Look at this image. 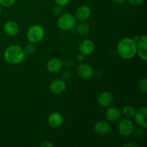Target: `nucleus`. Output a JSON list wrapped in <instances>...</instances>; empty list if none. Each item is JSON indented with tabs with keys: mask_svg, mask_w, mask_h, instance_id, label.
Returning <instances> with one entry per match:
<instances>
[{
	"mask_svg": "<svg viewBox=\"0 0 147 147\" xmlns=\"http://www.w3.org/2000/svg\"><path fill=\"white\" fill-rule=\"evenodd\" d=\"M117 52L119 55L124 60L134 58L137 53L136 42L133 38L124 37L118 43Z\"/></svg>",
	"mask_w": 147,
	"mask_h": 147,
	"instance_id": "obj_1",
	"label": "nucleus"
},
{
	"mask_svg": "<svg viewBox=\"0 0 147 147\" xmlns=\"http://www.w3.org/2000/svg\"><path fill=\"white\" fill-rule=\"evenodd\" d=\"M24 49L17 45H12L6 48L4 52V60L11 65H18L25 59Z\"/></svg>",
	"mask_w": 147,
	"mask_h": 147,
	"instance_id": "obj_2",
	"label": "nucleus"
},
{
	"mask_svg": "<svg viewBox=\"0 0 147 147\" xmlns=\"http://www.w3.org/2000/svg\"><path fill=\"white\" fill-rule=\"evenodd\" d=\"M57 26L60 29L64 31H70L76 27L77 20L74 15L70 13H65L59 16L57 22Z\"/></svg>",
	"mask_w": 147,
	"mask_h": 147,
	"instance_id": "obj_3",
	"label": "nucleus"
},
{
	"mask_svg": "<svg viewBox=\"0 0 147 147\" xmlns=\"http://www.w3.org/2000/svg\"><path fill=\"white\" fill-rule=\"evenodd\" d=\"M26 35L30 42L36 44L43 40L45 37V30L41 25L34 24L28 29Z\"/></svg>",
	"mask_w": 147,
	"mask_h": 147,
	"instance_id": "obj_4",
	"label": "nucleus"
},
{
	"mask_svg": "<svg viewBox=\"0 0 147 147\" xmlns=\"http://www.w3.org/2000/svg\"><path fill=\"white\" fill-rule=\"evenodd\" d=\"M117 129L119 133L124 137H129L133 134L135 130L134 123L129 118H125L119 121Z\"/></svg>",
	"mask_w": 147,
	"mask_h": 147,
	"instance_id": "obj_5",
	"label": "nucleus"
},
{
	"mask_svg": "<svg viewBox=\"0 0 147 147\" xmlns=\"http://www.w3.org/2000/svg\"><path fill=\"white\" fill-rule=\"evenodd\" d=\"M91 16V10L88 6L82 5L76 9L75 11V18L79 22H86Z\"/></svg>",
	"mask_w": 147,
	"mask_h": 147,
	"instance_id": "obj_6",
	"label": "nucleus"
},
{
	"mask_svg": "<svg viewBox=\"0 0 147 147\" xmlns=\"http://www.w3.org/2000/svg\"><path fill=\"white\" fill-rule=\"evenodd\" d=\"M77 74L83 80H90L93 76V70L90 65L87 63H80L76 69Z\"/></svg>",
	"mask_w": 147,
	"mask_h": 147,
	"instance_id": "obj_7",
	"label": "nucleus"
},
{
	"mask_svg": "<svg viewBox=\"0 0 147 147\" xmlns=\"http://www.w3.org/2000/svg\"><path fill=\"white\" fill-rule=\"evenodd\" d=\"M66 88H67L66 82L63 78L55 79L50 83L49 86L50 91L56 95L63 93L66 90Z\"/></svg>",
	"mask_w": 147,
	"mask_h": 147,
	"instance_id": "obj_8",
	"label": "nucleus"
},
{
	"mask_svg": "<svg viewBox=\"0 0 147 147\" xmlns=\"http://www.w3.org/2000/svg\"><path fill=\"white\" fill-rule=\"evenodd\" d=\"M79 52L85 56L90 55L96 49L94 42L91 40L85 39L80 42L78 46Z\"/></svg>",
	"mask_w": 147,
	"mask_h": 147,
	"instance_id": "obj_9",
	"label": "nucleus"
},
{
	"mask_svg": "<svg viewBox=\"0 0 147 147\" xmlns=\"http://www.w3.org/2000/svg\"><path fill=\"white\" fill-rule=\"evenodd\" d=\"M136 47H137V53L136 55H139L142 60L144 61L147 60V36L146 34L140 37L139 41L136 42Z\"/></svg>",
	"mask_w": 147,
	"mask_h": 147,
	"instance_id": "obj_10",
	"label": "nucleus"
},
{
	"mask_svg": "<svg viewBox=\"0 0 147 147\" xmlns=\"http://www.w3.org/2000/svg\"><path fill=\"white\" fill-rule=\"evenodd\" d=\"M135 122L143 129H146L147 127V107L143 106L140 108L139 110L136 111L134 116Z\"/></svg>",
	"mask_w": 147,
	"mask_h": 147,
	"instance_id": "obj_11",
	"label": "nucleus"
},
{
	"mask_svg": "<svg viewBox=\"0 0 147 147\" xmlns=\"http://www.w3.org/2000/svg\"><path fill=\"white\" fill-rule=\"evenodd\" d=\"M94 131L97 134L106 136L111 131V126L106 121H99L94 125Z\"/></svg>",
	"mask_w": 147,
	"mask_h": 147,
	"instance_id": "obj_12",
	"label": "nucleus"
},
{
	"mask_svg": "<svg viewBox=\"0 0 147 147\" xmlns=\"http://www.w3.org/2000/svg\"><path fill=\"white\" fill-rule=\"evenodd\" d=\"M63 62L57 57H54L48 60L46 65V69L50 73H59L63 68Z\"/></svg>",
	"mask_w": 147,
	"mask_h": 147,
	"instance_id": "obj_13",
	"label": "nucleus"
},
{
	"mask_svg": "<svg viewBox=\"0 0 147 147\" xmlns=\"http://www.w3.org/2000/svg\"><path fill=\"white\" fill-rule=\"evenodd\" d=\"M113 96L111 92L103 91L98 96V103L101 107H109L113 103Z\"/></svg>",
	"mask_w": 147,
	"mask_h": 147,
	"instance_id": "obj_14",
	"label": "nucleus"
},
{
	"mask_svg": "<svg viewBox=\"0 0 147 147\" xmlns=\"http://www.w3.org/2000/svg\"><path fill=\"white\" fill-rule=\"evenodd\" d=\"M63 116L58 112H53L47 118V123L53 128H58L61 126L63 123Z\"/></svg>",
	"mask_w": 147,
	"mask_h": 147,
	"instance_id": "obj_15",
	"label": "nucleus"
},
{
	"mask_svg": "<svg viewBox=\"0 0 147 147\" xmlns=\"http://www.w3.org/2000/svg\"><path fill=\"white\" fill-rule=\"evenodd\" d=\"M4 31L6 34L10 37L17 35L20 32V27L18 24L12 20L6 22L4 25Z\"/></svg>",
	"mask_w": 147,
	"mask_h": 147,
	"instance_id": "obj_16",
	"label": "nucleus"
},
{
	"mask_svg": "<svg viewBox=\"0 0 147 147\" xmlns=\"http://www.w3.org/2000/svg\"><path fill=\"white\" fill-rule=\"evenodd\" d=\"M121 110L117 107H110L107 109L105 116L110 121H117L121 117Z\"/></svg>",
	"mask_w": 147,
	"mask_h": 147,
	"instance_id": "obj_17",
	"label": "nucleus"
},
{
	"mask_svg": "<svg viewBox=\"0 0 147 147\" xmlns=\"http://www.w3.org/2000/svg\"><path fill=\"white\" fill-rule=\"evenodd\" d=\"M75 28H76V30L78 34H80V35H86V34H88L90 32V26L86 22H79L78 24H76Z\"/></svg>",
	"mask_w": 147,
	"mask_h": 147,
	"instance_id": "obj_18",
	"label": "nucleus"
},
{
	"mask_svg": "<svg viewBox=\"0 0 147 147\" xmlns=\"http://www.w3.org/2000/svg\"><path fill=\"white\" fill-rule=\"evenodd\" d=\"M135 113H136V109L131 105H126L123 106L121 110L122 114L126 118H129V119L134 118Z\"/></svg>",
	"mask_w": 147,
	"mask_h": 147,
	"instance_id": "obj_19",
	"label": "nucleus"
},
{
	"mask_svg": "<svg viewBox=\"0 0 147 147\" xmlns=\"http://www.w3.org/2000/svg\"><path fill=\"white\" fill-rule=\"evenodd\" d=\"M23 49H24L26 55H34L35 53L36 50H37V47H36V45L34 43L29 42L28 44L26 45L25 47Z\"/></svg>",
	"mask_w": 147,
	"mask_h": 147,
	"instance_id": "obj_20",
	"label": "nucleus"
},
{
	"mask_svg": "<svg viewBox=\"0 0 147 147\" xmlns=\"http://www.w3.org/2000/svg\"><path fill=\"white\" fill-rule=\"evenodd\" d=\"M139 89L141 92L146 93L147 92V79L146 78H143L139 82Z\"/></svg>",
	"mask_w": 147,
	"mask_h": 147,
	"instance_id": "obj_21",
	"label": "nucleus"
},
{
	"mask_svg": "<svg viewBox=\"0 0 147 147\" xmlns=\"http://www.w3.org/2000/svg\"><path fill=\"white\" fill-rule=\"evenodd\" d=\"M14 3H15V0H0V5L1 7H11Z\"/></svg>",
	"mask_w": 147,
	"mask_h": 147,
	"instance_id": "obj_22",
	"label": "nucleus"
},
{
	"mask_svg": "<svg viewBox=\"0 0 147 147\" xmlns=\"http://www.w3.org/2000/svg\"><path fill=\"white\" fill-rule=\"evenodd\" d=\"M62 7L58 5H56L55 7H54L52 10V12H53V15L55 16H60L62 14Z\"/></svg>",
	"mask_w": 147,
	"mask_h": 147,
	"instance_id": "obj_23",
	"label": "nucleus"
},
{
	"mask_svg": "<svg viewBox=\"0 0 147 147\" xmlns=\"http://www.w3.org/2000/svg\"><path fill=\"white\" fill-rule=\"evenodd\" d=\"M127 1L130 3V4L134 7H139L144 2V0H127Z\"/></svg>",
	"mask_w": 147,
	"mask_h": 147,
	"instance_id": "obj_24",
	"label": "nucleus"
},
{
	"mask_svg": "<svg viewBox=\"0 0 147 147\" xmlns=\"http://www.w3.org/2000/svg\"><path fill=\"white\" fill-rule=\"evenodd\" d=\"M134 134L135 137L137 138V139H142L144 136V133L142 129H136V130H134Z\"/></svg>",
	"mask_w": 147,
	"mask_h": 147,
	"instance_id": "obj_25",
	"label": "nucleus"
},
{
	"mask_svg": "<svg viewBox=\"0 0 147 147\" xmlns=\"http://www.w3.org/2000/svg\"><path fill=\"white\" fill-rule=\"evenodd\" d=\"M63 76V79L64 80H69L72 78V73L70 70H67L63 72V76Z\"/></svg>",
	"mask_w": 147,
	"mask_h": 147,
	"instance_id": "obj_26",
	"label": "nucleus"
},
{
	"mask_svg": "<svg viewBox=\"0 0 147 147\" xmlns=\"http://www.w3.org/2000/svg\"><path fill=\"white\" fill-rule=\"evenodd\" d=\"M54 1L57 5L60 6V7H64L68 4L70 0H54Z\"/></svg>",
	"mask_w": 147,
	"mask_h": 147,
	"instance_id": "obj_27",
	"label": "nucleus"
},
{
	"mask_svg": "<svg viewBox=\"0 0 147 147\" xmlns=\"http://www.w3.org/2000/svg\"><path fill=\"white\" fill-rule=\"evenodd\" d=\"M40 146L41 147H53V144H52L51 142H50V141L45 140L42 142V143L40 144Z\"/></svg>",
	"mask_w": 147,
	"mask_h": 147,
	"instance_id": "obj_28",
	"label": "nucleus"
},
{
	"mask_svg": "<svg viewBox=\"0 0 147 147\" xmlns=\"http://www.w3.org/2000/svg\"><path fill=\"white\" fill-rule=\"evenodd\" d=\"M85 57L86 56L83 55L82 53H78V54L76 55V60H77L78 62H80V63H81V62H83V60H84L85 59Z\"/></svg>",
	"mask_w": 147,
	"mask_h": 147,
	"instance_id": "obj_29",
	"label": "nucleus"
},
{
	"mask_svg": "<svg viewBox=\"0 0 147 147\" xmlns=\"http://www.w3.org/2000/svg\"><path fill=\"white\" fill-rule=\"evenodd\" d=\"M111 1L113 4H116V5H120V4H123L126 1V0H111Z\"/></svg>",
	"mask_w": 147,
	"mask_h": 147,
	"instance_id": "obj_30",
	"label": "nucleus"
},
{
	"mask_svg": "<svg viewBox=\"0 0 147 147\" xmlns=\"http://www.w3.org/2000/svg\"><path fill=\"white\" fill-rule=\"evenodd\" d=\"M123 147H137V145L136 144L133 143V142H131V143H126L125 144L123 145Z\"/></svg>",
	"mask_w": 147,
	"mask_h": 147,
	"instance_id": "obj_31",
	"label": "nucleus"
},
{
	"mask_svg": "<svg viewBox=\"0 0 147 147\" xmlns=\"http://www.w3.org/2000/svg\"><path fill=\"white\" fill-rule=\"evenodd\" d=\"M133 39H134V41L136 42H137L139 41V39H140V36H138V35L134 36V37H133Z\"/></svg>",
	"mask_w": 147,
	"mask_h": 147,
	"instance_id": "obj_32",
	"label": "nucleus"
},
{
	"mask_svg": "<svg viewBox=\"0 0 147 147\" xmlns=\"http://www.w3.org/2000/svg\"><path fill=\"white\" fill-rule=\"evenodd\" d=\"M1 11H2V9H1V6L0 5V14H1Z\"/></svg>",
	"mask_w": 147,
	"mask_h": 147,
	"instance_id": "obj_33",
	"label": "nucleus"
}]
</instances>
